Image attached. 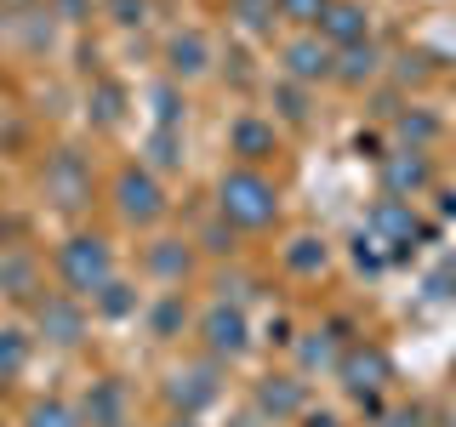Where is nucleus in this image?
<instances>
[{
	"instance_id": "nucleus-38",
	"label": "nucleus",
	"mask_w": 456,
	"mask_h": 427,
	"mask_svg": "<svg viewBox=\"0 0 456 427\" xmlns=\"http://www.w3.org/2000/svg\"><path fill=\"white\" fill-rule=\"evenodd\" d=\"M297 422H303V427H342V422H337V410H303Z\"/></svg>"
},
{
	"instance_id": "nucleus-30",
	"label": "nucleus",
	"mask_w": 456,
	"mask_h": 427,
	"mask_svg": "<svg viewBox=\"0 0 456 427\" xmlns=\"http://www.w3.org/2000/svg\"><path fill=\"white\" fill-rule=\"evenodd\" d=\"M92 114H97V125H114V120H120V85H97V92H92Z\"/></svg>"
},
{
	"instance_id": "nucleus-39",
	"label": "nucleus",
	"mask_w": 456,
	"mask_h": 427,
	"mask_svg": "<svg viewBox=\"0 0 456 427\" xmlns=\"http://www.w3.org/2000/svg\"><path fill=\"white\" fill-rule=\"evenodd\" d=\"M6 246H12V217L0 211V251H6Z\"/></svg>"
},
{
	"instance_id": "nucleus-23",
	"label": "nucleus",
	"mask_w": 456,
	"mask_h": 427,
	"mask_svg": "<svg viewBox=\"0 0 456 427\" xmlns=\"http://www.w3.org/2000/svg\"><path fill=\"white\" fill-rule=\"evenodd\" d=\"M23 365H28V331L6 325V331H0V382H18Z\"/></svg>"
},
{
	"instance_id": "nucleus-13",
	"label": "nucleus",
	"mask_w": 456,
	"mask_h": 427,
	"mask_svg": "<svg viewBox=\"0 0 456 427\" xmlns=\"http://www.w3.org/2000/svg\"><path fill=\"white\" fill-rule=\"evenodd\" d=\"M314 35H320L331 52H342V46H360V40H370V18H365L360 0H331V6L320 12V23H314Z\"/></svg>"
},
{
	"instance_id": "nucleus-5",
	"label": "nucleus",
	"mask_w": 456,
	"mask_h": 427,
	"mask_svg": "<svg viewBox=\"0 0 456 427\" xmlns=\"http://www.w3.org/2000/svg\"><path fill=\"white\" fill-rule=\"evenodd\" d=\"M217 399H223V359H211V353L166 376V405L177 410V416H200V410L217 405Z\"/></svg>"
},
{
	"instance_id": "nucleus-21",
	"label": "nucleus",
	"mask_w": 456,
	"mask_h": 427,
	"mask_svg": "<svg viewBox=\"0 0 456 427\" xmlns=\"http://www.w3.org/2000/svg\"><path fill=\"white\" fill-rule=\"evenodd\" d=\"M280 256H285V268H291V274L314 279V274H325V262H331V246H325L320 234H291Z\"/></svg>"
},
{
	"instance_id": "nucleus-18",
	"label": "nucleus",
	"mask_w": 456,
	"mask_h": 427,
	"mask_svg": "<svg viewBox=\"0 0 456 427\" xmlns=\"http://www.w3.org/2000/svg\"><path fill=\"white\" fill-rule=\"evenodd\" d=\"M80 416H86V427H126V388H120L114 376L92 382V393H86Z\"/></svg>"
},
{
	"instance_id": "nucleus-26",
	"label": "nucleus",
	"mask_w": 456,
	"mask_h": 427,
	"mask_svg": "<svg viewBox=\"0 0 456 427\" xmlns=\"http://www.w3.org/2000/svg\"><path fill=\"white\" fill-rule=\"evenodd\" d=\"M234 6V18L251 28V35H268L274 28V18H280V0H228Z\"/></svg>"
},
{
	"instance_id": "nucleus-4",
	"label": "nucleus",
	"mask_w": 456,
	"mask_h": 427,
	"mask_svg": "<svg viewBox=\"0 0 456 427\" xmlns=\"http://www.w3.org/2000/svg\"><path fill=\"white\" fill-rule=\"evenodd\" d=\"M28 319H35V336L52 342V348H80L86 342V308L75 291H40Z\"/></svg>"
},
{
	"instance_id": "nucleus-20",
	"label": "nucleus",
	"mask_w": 456,
	"mask_h": 427,
	"mask_svg": "<svg viewBox=\"0 0 456 427\" xmlns=\"http://www.w3.org/2000/svg\"><path fill=\"white\" fill-rule=\"evenodd\" d=\"M377 75H382L377 40H360V46H342V52H337V80H342V85H354V92H360V85H370Z\"/></svg>"
},
{
	"instance_id": "nucleus-6",
	"label": "nucleus",
	"mask_w": 456,
	"mask_h": 427,
	"mask_svg": "<svg viewBox=\"0 0 456 427\" xmlns=\"http://www.w3.org/2000/svg\"><path fill=\"white\" fill-rule=\"evenodd\" d=\"M365 234H377L382 246H388V256H411V251H417V239L428 234V228H422L417 211H411V199L382 194L377 205L365 211Z\"/></svg>"
},
{
	"instance_id": "nucleus-15",
	"label": "nucleus",
	"mask_w": 456,
	"mask_h": 427,
	"mask_svg": "<svg viewBox=\"0 0 456 427\" xmlns=\"http://www.w3.org/2000/svg\"><path fill=\"white\" fill-rule=\"evenodd\" d=\"M211 68V40L200 35V28H177V35L166 40V75L171 80H200Z\"/></svg>"
},
{
	"instance_id": "nucleus-11",
	"label": "nucleus",
	"mask_w": 456,
	"mask_h": 427,
	"mask_svg": "<svg viewBox=\"0 0 456 427\" xmlns=\"http://www.w3.org/2000/svg\"><path fill=\"white\" fill-rule=\"evenodd\" d=\"M280 63H285V80L297 85H320V80H337V52L325 46L320 35H297L280 46Z\"/></svg>"
},
{
	"instance_id": "nucleus-12",
	"label": "nucleus",
	"mask_w": 456,
	"mask_h": 427,
	"mask_svg": "<svg viewBox=\"0 0 456 427\" xmlns=\"http://www.w3.org/2000/svg\"><path fill=\"white\" fill-rule=\"evenodd\" d=\"M40 291H46V285H40V256L23 251V246H6V251H0V302L35 308Z\"/></svg>"
},
{
	"instance_id": "nucleus-24",
	"label": "nucleus",
	"mask_w": 456,
	"mask_h": 427,
	"mask_svg": "<svg viewBox=\"0 0 456 427\" xmlns=\"http://www.w3.org/2000/svg\"><path fill=\"white\" fill-rule=\"evenodd\" d=\"M92 308L103 313V319H126V313H137V291H132V285H126L120 274H114V279L103 285V291L92 296Z\"/></svg>"
},
{
	"instance_id": "nucleus-9",
	"label": "nucleus",
	"mask_w": 456,
	"mask_h": 427,
	"mask_svg": "<svg viewBox=\"0 0 456 427\" xmlns=\"http://www.w3.org/2000/svg\"><path fill=\"white\" fill-rule=\"evenodd\" d=\"M200 342H206V353L211 359H240V353L251 348V325H246V313H240L234 302H211L206 313H200Z\"/></svg>"
},
{
	"instance_id": "nucleus-35",
	"label": "nucleus",
	"mask_w": 456,
	"mask_h": 427,
	"mask_svg": "<svg viewBox=\"0 0 456 427\" xmlns=\"http://www.w3.org/2000/svg\"><path fill=\"white\" fill-rule=\"evenodd\" d=\"M377 427H428V410L422 405H399V410H382Z\"/></svg>"
},
{
	"instance_id": "nucleus-34",
	"label": "nucleus",
	"mask_w": 456,
	"mask_h": 427,
	"mask_svg": "<svg viewBox=\"0 0 456 427\" xmlns=\"http://www.w3.org/2000/svg\"><path fill=\"white\" fill-rule=\"evenodd\" d=\"M325 6H331V0H280V18H291V23H320Z\"/></svg>"
},
{
	"instance_id": "nucleus-3",
	"label": "nucleus",
	"mask_w": 456,
	"mask_h": 427,
	"mask_svg": "<svg viewBox=\"0 0 456 427\" xmlns=\"http://www.w3.org/2000/svg\"><path fill=\"white\" fill-rule=\"evenodd\" d=\"M109 199H114V211H120V222H132V228H154L171 205L160 177H154L149 165H120L114 182H109Z\"/></svg>"
},
{
	"instance_id": "nucleus-22",
	"label": "nucleus",
	"mask_w": 456,
	"mask_h": 427,
	"mask_svg": "<svg viewBox=\"0 0 456 427\" xmlns=\"http://www.w3.org/2000/svg\"><path fill=\"white\" fill-rule=\"evenodd\" d=\"M23 427H86V416L69 399H35V405L23 410Z\"/></svg>"
},
{
	"instance_id": "nucleus-29",
	"label": "nucleus",
	"mask_w": 456,
	"mask_h": 427,
	"mask_svg": "<svg viewBox=\"0 0 456 427\" xmlns=\"http://www.w3.org/2000/svg\"><path fill=\"white\" fill-rule=\"evenodd\" d=\"M103 12L120 28H137V23H149V0H103Z\"/></svg>"
},
{
	"instance_id": "nucleus-25",
	"label": "nucleus",
	"mask_w": 456,
	"mask_h": 427,
	"mask_svg": "<svg viewBox=\"0 0 456 427\" xmlns=\"http://www.w3.org/2000/svg\"><path fill=\"white\" fill-rule=\"evenodd\" d=\"M183 165V137L171 132V125H154L149 137V171H177Z\"/></svg>"
},
{
	"instance_id": "nucleus-1",
	"label": "nucleus",
	"mask_w": 456,
	"mask_h": 427,
	"mask_svg": "<svg viewBox=\"0 0 456 427\" xmlns=\"http://www.w3.org/2000/svg\"><path fill=\"white\" fill-rule=\"evenodd\" d=\"M217 217L234 234H256V228H274L280 217V189L274 177H263L256 165H234L217 177Z\"/></svg>"
},
{
	"instance_id": "nucleus-31",
	"label": "nucleus",
	"mask_w": 456,
	"mask_h": 427,
	"mask_svg": "<svg viewBox=\"0 0 456 427\" xmlns=\"http://www.w3.org/2000/svg\"><path fill=\"white\" fill-rule=\"evenodd\" d=\"M154 114H160V125H171V132L183 125V97H177V80L154 92Z\"/></svg>"
},
{
	"instance_id": "nucleus-17",
	"label": "nucleus",
	"mask_w": 456,
	"mask_h": 427,
	"mask_svg": "<svg viewBox=\"0 0 456 427\" xmlns=\"http://www.w3.org/2000/svg\"><path fill=\"white\" fill-rule=\"evenodd\" d=\"M228 149H234L240 160H268V154L280 149V137H274V120H256V114H240V120L228 125Z\"/></svg>"
},
{
	"instance_id": "nucleus-19",
	"label": "nucleus",
	"mask_w": 456,
	"mask_h": 427,
	"mask_svg": "<svg viewBox=\"0 0 456 427\" xmlns=\"http://www.w3.org/2000/svg\"><path fill=\"white\" fill-rule=\"evenodd\" d=\"M142 262H149V274H154V279L183 285V279H189V268H194V251L183 246V239H154V246L142 251Z\"/></svg>"
},
{
	"instance_id": "nucleus-10",
	"label": "nucleus",
	"mask_w": 456,
	"mask_h": 427,
	"mask_svg": "<svg viewBox=\"0 0 456 427\" xmlns=\"http://www.w3.org/2000/svg\"><path fill=\"white\" fill-rule=\"evenodd\" d=\"M46 194L63 211H80L86 199H92V165H86L80 149H57L46 160Z\"/></svg>"
},
{
	"instance_id": "nucleus-2",
	"label": "nucleus",
	"mask_w": 456,
	"mask_h": 427,
	"mask_svg": "<svg viewBox=\"0 0 456 427\" xmlns=\"http://www.w3.org/2000/svg\"><path fill=\"white\" fill-rule=\"evenodd\" d=\"M52 268H57V279H63V291H75L86 302V296H97L114 279V246L103 234H69L63 246H57Z\"/></svg>"
},
{
	"instance_id": "nucleus-33",
	"label": "nucleus",
	"mask_w": 456,
	"mask_h": 427,
	"mask_svg": "<svg viewBox=\"0 0 456 427\" xmlns=\"http://www.w3.org/2000/svg\"><path fill=\"white\" fill-rule=\"evenodd\" d=\"M434 132H439V125L428 120V114H399V137H405L411 149H422V142L434 137Z\"/></svg>"
},
{
	"instance_id": "nucleus-8",
	"label": "nucleus",
	"mask_w": 456,
	"mask_h": 427,
	"mask_svg": "<svg viewBox=\"0 0 456 427\" xmlns=\"http://www.w3.org/2000/svg\"><path fill=\"white\" fill-rule=\"evenodd\" d=\"M337 376H342V388L354 399L382 393L394 382V359H388V348H377V342H348V353L337 359Z\"/></svg>"
},
{
	"instance_id": "nucleus-7",
	"label": "nucleus",
	"mask_w": 456,
	"mask_h": 427,
	"mask_svg": "<svg viewBox=\"0 0 456 427\" xmlns=\"http://www.w3.org/2000/svg\"><path fill=\"white\" fill-rule=\"evenodd\" d=\"M251 410L263 422H297L308 410V382L297 376V370H268L251 388Z\"/></svg>"
},
{
	"instance_id": "nucleus-14",
	"label": "nucleus",
	"mask_w": 456,
	"mask_h": 427,
	"mask_svg": "<svg viewBox=\"0 0 456 427\" xmlns=\"http://www.w3.org/2000/svg\"><path fill=\"white\" fill-rule=\"evenodd\" d=\"M428 182H434V165H428L422 149H394V154H382V194L411 199V194H422Z\"/></svg>"
},
{
	"instance_id": "nucleus-28",
	"label": "nucleus",
	"mask_w": 456,
	"mask_h": 427,
	"mask_svg": "<svg viewBox=\"0 0 456 427\" xmlns=\"http://www.w3.org/2000/svg\"><path fill=\"white\" fill-rule=\"evenodd\" d=\"M274 103H280L285 120H297V125L308 120V97H303V85H297V80H280L274 85Z\"/></svg>"
},
{
	"instance_id": "nucleus-36",
	"label": "nucleus",
	"mask_w": 456,
	"mask_h": 427,
	"mask_svg": "<svg viewBox=\"0 0 456 427\" xmlns=\"http://www.w3.org/2000/svg\"><path fill=\"white\" fill-rule=\"evenodd\" d=\"M217 291H223L217 302H234V308H240V302H246V296H251V279H246V274H234V279L223 274V279H217Z\"/></svg>"
},
{
	"instance_id": "nucleus-16",
	"label": "nucleus",
	"mask_w": 456,
	"mask_h": 427,
	"mask_svg": "<svg viewBox=\"0 0 456 427\" xmlns=\"http://www.w3.org/2000/svg\"><path fill=\"white\" fill-rule=\"evenodd\" d=\"M342 353H348V325H342V319H325L320 331H308L303 342H297V359H303V370H320V365L337 370Z\"/></svg>"
},
{
	"instance_id": "nucleus-37",
	"label": "nucleus",
	"mask_w": 456,
	"mask_h": 427,
	"mask_svg": "<svg viewBox=\"0 0 456 427\" xmlns=\"http://www.w3.org/2000/svg\"><path fill=\"white\" fill-rule=\"evenodd\" d=\"M86 12H92V6H86V0H57V12H52V18H69V23H80Z\"/></svg>"
},
{
	"instance_id": "nucleus-27",
	"label": "nucleus",
	"mask_w": 456,
	"mask_h": 427,
	"mask_svg": "<svg viewBox=\"0 0 456 427\" xmlns=\"http://www.w3.org/2000/svg\"><path fill=\"white\" fill-rule=\"evenodd\" d=\"M388 262H394V256L382 251V239H377V234H365V228H360V234H354V268H360V274H382Z\"/></svg>"
},
{
	"instance_id": "nucleus-40",
	"label": "nucleus",
	"mask_w": 456,
	"mask_h": 427,
	"mask_svg": "<svg viewBox=\"0 0 456 427\" xmlns=\"http://www.w3.org/2000/svg\"><path fill=\"white\" fill-rule=\"evenodd\" d=\"M166 427H200V422H194V416H171Z\"/></svg>"
},
{
	"instance_id": "nucleus-32",
	"label": "nucleus",
	"mask_w": 456,
	"mask_h": 427,
	"mask_svg": "<svg viewBox=\"0 0 456 427\" xmlns=\"http://www.w3.org/2000/svg\"><path fill=\"white\" fill-rule=\"evenodd\" d=\"M183 325V296H160V308H154V336H177Z\"/></svg>"
}]
</instances>
